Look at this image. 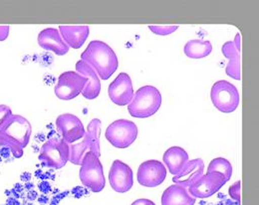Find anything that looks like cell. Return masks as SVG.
<instances>
[{"label":"cell","mask_w":259,"mask_h":205,"mask_svg":"<svg viewBox=\"0 0 259 205\" xmlns=\"http://www.w3.org/2000/svg\"><path fill=\"white\" fill-rule=\"evenodd\" d=\"M70 145L62 138L53 137L48 139L41 147L39 161L46 167L60 170L69 162Z\"/></svg>","instance_id":"obj_6"},{"label":"cell","mask_w":259,"mask_h":205,"mask_svg":"<svg viewBox=\"0 0 259 205\" xmlns=\"http://www.w3.org/2000/svg\"><path fill=\"white\" fill-rule=\"evenodd\" d=\"M131 205H156V203L150 199L147 198H141V199H137L136 201H134Z\"/></svg>","instance_id":"obj_28"},{"label":"cell","mask_w":259,"mask_h":205,"mask_svg":"<svg viewBox=\"0 0 259 205\" xmlns=\"http://www.w3.org/2000/svg\"><path fill=\"white\" fill-rule=\"evenodd\" d=\"M100 135L101 121L99 119H94L89 123L83 140L79 143L70 145L69 162L75 166H81L82 160L87 152H94L98 158H100Z\"/></svg>","instance_id":"obj_4"},{"label":"cell","mask_w":259,"mask_h":205,"mask_svg":"<svg viewBox=\"0 0 259 205\" xmlns=\"http://www.w3.org/2000/svg\"><path fill=\"white\" fill-rule=\"evenodd\" d=\"M76 72L85 77L87 80L85 88L82 92L83 97L87 100L96 99L101 92V82L97 73L82 60L76 63Z\"/></svg>","instance_id":"obj_18"},{"label":"cell","mask_w":259,"mask_h":205,"mask_svg":"<svg viewBox=\"0 0 259 205\" xmlns=\"http://www.w3.org/2000/svg\"><path fill=\"white\" fill-rule=\"evenodd\" d=\"M195 200L188 188L179 184L168 186L162 195V205H194Z\"/></svg>","instance_id":"obj_21"},{"label":"cell","mask_w":259,"mask_h":205,"mask_svg":"<svg viewBox=\"0 0 259 205\" xmlns=\"http://www.w3.org/2000/svg\"><path fill=\"white\" fill-rule=\"evenodd\" d=\"M108 94L111 101L117 106H127L134 98L132 79L127 73H120L110 84Z\"/></svg>","instance_id":"obj_13"},{"label":"cell","mask_w":259,"mask_h":205,"mask_svg":"<svg viewBox=\"0 0 259 205\" xmlns=\"http://www.w3.org/2000/svg\"><path fill=\"white\" fill-rule=\"evenodd\" d=\"M162 106V94L154 86L147 85L141 87L132 102L128 105L129 114L138 119H147L155 115Z\"/></svg>","instance_id":"obj_3"},{"label":"cell","mask_w":259,"mask_h":205,"mask_svg":"<svg viewBox=\"0 0 259 205\" xmlns=\"http://www.w3.org/2000/svg\"><path fill=\"white\" fill-rule=\"evenodd\" d=\"M166 177V169L161 162L151 160L140 165L137 173L138 182L145 187H157Z\"/></svg>","instance_id":"obj_11"},{"label":"cell","mask_w":259,"mask_h":205,"mask_svg":"<svg viewBox=\"0 0 259 205\" xmlns=\"http://www.w3.org/2000/svg\"><path fill=\"white\" fill-rule=\"evenodd\" d=\"M81 60L93 69L100 79L108 80L119 67L115 51L105 42L91 41L81 54Z\"/></svg>","instance_id":"obj_2"},{"label":"cell","mask_w":259,"mask_h":205,"mask_svg":"<svg viewBox=\"0 0 259 205\" xmlns=\"http://www.w3.org/2000/svg\"><path fill=\"white\" fill-rule=\"evenodd\" d=\"M149 29L160 36H166L176 32L179 29V25H149Z\"/></svg>","instance_id":"obj_24"},{"label":"cell","mask_w":259,"mask_h":205,"mask_svg":"<svg viewBox=\"0 0 259 205\" xmlns=\"http://www.w3.org/2000/svg\"><path fill=\"white\" fill-rule=\"evenodd\" d=\"M207 172H217L222 174L227 181H229L232 175V166L224 158H217L212 160L207 168Z\"/></svg>","instance_id":"obj_23"},{"label":"cell","mask_w":259,"mask_h":205,"mask_svg":"<svg viewBox=\"0 0 259 205\" xmlns=\"http://www.w3.org/2000/svg\"><path fill=\"white\" fill-rule=\"evenodd\" d=\"M59 32L69 48L79 49L86 42L90 34L89 26H66L60 25Z\"/></svg>","instance_id":"obj_19"},{"label":"cell","mask_w":259,"mask_h":205,"mask_svg":"<svg viewBox=\"0 0 259 205\" xmlns=\"http://www.w3.org/2000/svg\"><path fill=\"white\" fill-rule=\"evenodd\" d=\"M32 134L29 121L20 115H11L0 128V146L10 149L14 158L20 159Z\"/></svg>","instance_id":"obj_1"},{"label":"cell","mask_w":259,"mask_h":205,"mask_svg":"<svg viewBox=\"0 0 259 205\" xmlns=\"http://www.w3.org/2000/svg\"><path fill=\"white\" fill-rule=\"evenodd\" d=\"M227 182L226 178L222 174L217 172H207L190 186L188 191L195 199H205L219 192Z\"/></svg>","instance_id":"obj_10"},{"label":"cell","mask_w":259,"mask_h":205,"mask_svg":"<svg viewBox=\"0 0 259 205\" xmlns=\"http://www.w3.org/2000/svg\"><path fill=\"white\" fill-rule=\"evenodd\" d=\"M105 136L113 146L127 148L138 137V127L129 120H117L107 128Z\"/></svg>","instance_id":"obj_8"},{"label":"cell","mask_w":259,"mask_h":205,"mask_svg":"<svg viewBox=\"0 0 259 205\" xmlns=\"http://www.w3.org/2000/svg\"><path fill=\"white\" fill-rule=\"evenodd\" d=\"M79 177L83 185L93 192H100L106 185L103 166L94 152H87L81 163Z\"/></svg>","instance_id":"obj_5"},{"label":"cell","mask_w":259,"mask_h":205,"mask_svg":"<svg viewBox=\"0 0 259 205\" xmlns=\"http://www.w3.org/2000/svg\"><path fill=\"white\" fill-rule=\"evenodd\" d=\"M203 171L204 163L201 159L189 161L179 174L174 175L172 181L175 184L189 188L203 175Z\"/></svg>","instance_id":"obj_17"},{"label":"cell","mask_w":259,"mask_h":205,"mask_svg":"<svg viewBox=\"0 0 259 205\" xmlns=\"http://www.w3.org/2000/svg\"><path fill=\"white\" fill-rule=\"evenodd\" d=\"M86 83V78L79 73L67 71L58 78V82L54 88L55 95L60 100L70 101L82 94Z\"/></svg>","instance_id":"obj_9"},{"label":"cell","mask_w":259,"mask_h":205,"mask_svg":"<svg viewBox=\"0 0 259 205\" xmlns=\"http://www.w3.org/2000/svg\"><path fill=\"white\" fill-rule=\"evenodd\" d=\"M222 52L224 56L228 59L226 73L227 76L231 77L236 81L241 80V36L239 33L235 35L233 41H227L223 47Z\"/></svg>","instance_id":"obj_14"},{"label":"cell","mask_w":259,"mask_h":205,"mask_svg":"<svg viewBox=\"0 0 259 205\" xmlns=\"http://www.w3.org/2000/svg\"><path fill=\"white\" fill-rule=\"evenodd\" d=\"M12 115L11 109L6 105H0V128L5 123V121Z\"/></svg>","instance_id":"obj_26"},{"label":"cell","mask_w":259,"mask_h":205,"mask_svg":"<svg viewBox=\"0 0 259 205\" xmlns=\"http://www.w3.org/2000/svg\"><path fill=\"white\" fill-rule=\"evenodd\" d=\"M109 181L116 192H128L134 184L133 171L127 164L116 160L110 169Z\"/></svg>","instance_id":"obj_15"},{"label":"cell","mask_w":259,"mask_h":205,"mask_svg":"<svg viewBox=\"0 0 259 205\" xmlns=\"http://www.w3.org/2000/svg\"><path fill=\"white\" fill-rule=\"evenodd\" d=\"M210 99L213 106L220 112L226 114L234 112L240 102V96L237 88L226 80L218 81L212 85Z\"/></svg>","instance_id":"obj_7"},{"label":"cell","mask_w":259,"mask_h":205,"mask_svg":"<svg viewBox=\"0 0 259 205\" xmlns=\"http://www.w3.org/2000/svg\"><path fill=\"white\" fill-rule=\"evenodd\" d=\"M56 128L62 139L68 144H72L83 138L86 132L82 121L72 114L60 115L56 119Z\"/></svg>","instance_id":"obj_12"},{"label":"cell","mask_w":259,"mask_h":205,"mask_svg":"<svg viewBox=\"0 0 259 205\" xmlns=\"http://www.w3.org/2000/svg\"><path fill=\"white\" fill-rule=\"evenodd\" d=\"M9 35V26H0V41L6 40Z\"/></svg>","instance_id":"obj_27"},{"label":"cell","mask_w":259,"mask_h":205,"mask_svg":"<svg viewBox=\"0 0 259 205\" xmlns=\"http://www.w3.org/2000/svg\"><path fill=\"white\" fill-rule=\"evenodd\" d=\"M228 193L229 196L235 200L238 204L241 203V181L238 180L236 182H234L228 189Z\"/></svg>","instance_id":"obj_25"},{"label":"cell","mask_w":259,"mask_h":205,"mask_svg":"<svg viewBox=\"0 0 259 205\" xmlns=\"http://www.w3.org/2000/svg\"><path fill=\"white\" fill-rule=\"evenodd\" d=\"M162 161L168 171L172 175H177L189 162V155L183 147L171 146L163 153Z\"/></svg>","instance_id":"obj_20"},{"label":"cell","mask_w":259,"mask_h":205,"mask_svg":"<svg viewBox=\"0 0 259 205\" xmlns=\"http://www.w3.org/2000/svg\"><path fill=\"white\" fill-rule=\"evenodd\" d=\"M212 51V45L209 41L194 39L189 41L184 48L186 56L192 59H201L207 57Z\"/></svg>","instance_id":"obj_22"},{"label":"cell","mask_w":259,"mask_h":205,"mask_svg":"<svg viewBox=\"0 0 259 205\" xmlns=\"http://www.w3.org/2000/svg\"><path fill=\"white\" fill-rule=\"evenodd\" d=\"M38 44L41 48L52 51L58 56H63L69 51V47L65 43L59 30L55 28L42 30L38 35Z\"/></svg>","instance_id":"obj_16"}]
</instances>
